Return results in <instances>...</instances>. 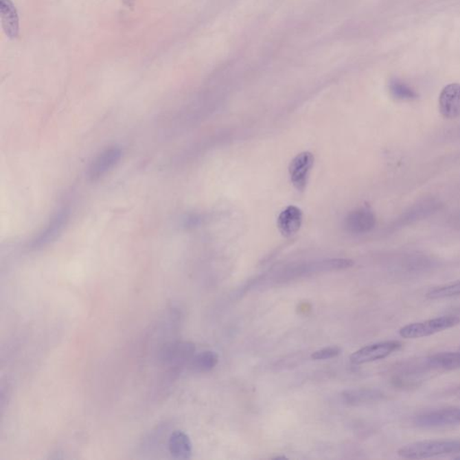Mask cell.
I'll use <instances>...</instances> for the list:
<instances>
[{"mask_svg": "<svg viewBox=\"0 0 460 460\" xmlns=\"http://www.w3.org/2000/svg\"><path fill=\"white\" fill-rule=\"evenodd\" d=\"M404 459H428L433 457L460 453V441H424L406 445L398 451Z\"/></svg>", "mask_w": 460, "mask_h": 460, "instance_id": "1", "label": "cell"}, {"mask_svg": "<svg viewBox=\"0 0 460 460\" xmlns=\"http://www.w3.org/2000/svg\"><path fill=\"white\" fill-rule=\"evenodd\" d=\"M459 323L460 319L457 316L439 317L426 321L407 325L400 329V334L403 338L406 339L421 338L456 327Z\"/></svg>", "mask_w": 460, "mask_h": 460, "instance_id": "2", "label": "cell"}, {"mask_svg": "<svg viewBox=\"0 0 460 460\" xmlns=\"http://www.w3.org/2000/svg\"><path fill=\"white\" fill-rule=\"evenodd\" d=\"M195 345L191 342H168L159 351V360L174 371H179L185 364H189L194 356Z\"/></svg>", "mask_w": 460, "mask_h": 460, "instance_id": "3", "label": "cell"}, {"mask_svg": "<svg viewBox=\"0 0 460 460\" xmlns=\"http://www.w3.org/2000/svg\"><path fill=\"white\" fill-rule=\"evenodd\" d=\"M401 347L402 343L398 341H387V342L373 343V345L365 346L354 352L350 357L351 363L360 365V364L385 359L393 352L400 350Z\"/></svg>", "mask_w": 460, "mask_h": 460, "instance_id": "4", "label": "cell"}, {"mask_svg": "<svg viewBox=\"0 0 460 460\" xmlns=\"http://www.w3.org/2000/svg\"><path fill=\"white\" fill-rule=\"evenodd\" d=\"M122 156V148L117 146H113L102 151L90 164L87 173V179L92 182L97 181L118 164Z\"/></svg>", "mask_w": 460, "mask_h": 460, "instance_id": "5", "label": "cell"}, {"mask_svg": "<svg viewBox=\"0 0 460 460\" xmlns=\"http://www.w3.org/2000/svg\"><path fill=\"white\" fill-rule=\"evenodd\" d=\"M69 218V209L62 208L59 209L51 218L46 228L40 233L37 237L34 238L29 247L31 249H40L43 246H47L49 243L54 242L58 235L62 232L64 227L68 223Z\"/></svg>", "mask_w": 460, "mask_h": 460, "instance_id": "6", "label": "cell"}, {"mask_svg": "<svg viewBox=\"0 0 460 460\" xmlns=\"http://www.w3.org/2000/svg\"><path fill=\"white\" fill-rule=\"evenodd\" d=\"M314 165V156L310 152L299 154L291 161L289 172L291 182L298 191H304Z\"/></svg>", "mask_w": 460, "mask_h": 460, "instance_id": "7", "label": "cell"}, {"mask_svg": "<svg viewBox=\"0 0 460 460\" xmlns=\"http://www.w3.org/2000/svg\"><path fill=\"white\" fill-rule=\"evenodd\" d=\"M415 424L424 428L452 426L460 424V409H448L423 413L415 418Z\"/></svg>", "mask_w": 460, "mask_h": 460, "instance_id": "8", "label": "cell"}, {"mask_svg": "<svg viewBox=\"0 0 460 460\" xmlns=\"http://www.w3.org/2000/svg\"><path fill=\"white\" fill-rule=\"evenodd\" d=\"M439 107L444 118L451 120L460 117V84H450L442 89Z\"/></svg>", "mask_w": 460, "mask_h": 460, "instance_id": "9", "label": "cell"}, {"mask_svg": "<svg viewBox=\"0 0 460 460\" xmlns=\"http://www.w3.org/2000/svg\"><path fill=\"white\" fill-rule=\"evenodd\" d=\"M375 224L376 217L373 212L368 209H359L348 215L345 225L349 231L362 234L371 231Z\"/></svg>", "mask_w": 460, "mask_h": 460, "instance_id": "10", "label": "cell"}, {"mask_svg": "<svg viewBox=\"0 0 460 460\" xmlns=\"http://www.w3.org/2000/svg\"><path fill=\"white\" fill-rule=\"evenodd\" d=\"M0 16L5 36L16 39L19 34V19L16 8L11 0H0Z\"/></svg>", "mask_w": 460, "mask_h": 460, "instance_id": "11", "label": "cell"}, {"mask_svg": "<svg viewBox=\"0 0 460 460\" xmlns=\"http://www.w3.org/2000/svg\"><path fill=\"white\" fill-rule=\"evenodd\" d=\"M302 211L296 206L287 207L278 218V228L284 237L295 235L301 229Z\"/></svg>", "mask_w": 460, "mask_h": 460, "instance_id": "12", "label": "cell"}, {"mask_svg": "<svg viewBox=\"0 0 460 460\" xmlns=\"http://www.w3.org/2000/svg\"><path fill=\"white\" fill-rule=\"evenodd\" d=\"M168 450L174 459H189L193 453V445L185 433L176 430L168 439Z\"/></svg>", "mask_w": 460, "mask_h": 460, "instance_id": "13", "label": "cell"}, {"mask_svg": "<svg viewBox=\"0 0 460 460\" xmlns=\"http://www.w3.org/2000/svg\"><path fill=\"white\" fill-rule=\"evenodd\" d=\"M218 363V356L216 352L205 351L192 358L189 363V368L194 373H205L214 369Z\"/></svg>", "mask_w": 460, "mask_h": 460, "instance_id": "14", "label": "cell"}, {"mask_svg": "<svg viewBox=\"0 0 460 460\" xmlns=\"http://www.w3.org/2000/svg\"><path fill=\"white\" fill-rule=\"evenodd\" d=\"M428 365L435 369H460V352H441L428 358Z\"/></svg>", "mask_w": 460, "mask_h": 460, "instance_id": "15", "label": "cell"}, {"mask_svg": "<svg viewBox=\"0 0 460 460\" xmlns=\"http://www.w3.org/2000/svg\"><path fill=\"white\" fill-rule=\"evenodd\" d=\"M381 393L377 390H348L343 393V401L349 404H359L378 400Z\"/></svg>", "mask_w": 460, "mask_h": 460, "instance_id": "16", "label": "cell"}, {"mask_svg": "<svg viewBox=\"0 0 460 460\" xmlns=\"http://www.w3.org/2000/svg\"><path fill=\"white\" fill-rule=\"evenodd\" d=\"M389 91L391 93L392 97L397 100L411 101L415 100L418 97L417 93L411 87L398 80V78H393L390 80Z\"/></svg>", "mask_w": 460, "mask_h": 460, "instance_id": "17", "label": "cell"}, {"mask_svg": "<svg viewBox=\"0 0 460 460\" xmlns=\"http://www.w3.org/2000/svg\"><path fill=\"white\" fill-rule=\"evenodd\" d=\"M460 295V279L451 284L441 285L428 291L426 297L430 299H441Z\"/></svg>", "mask_w": 460, "mask_h": 460, "instance_id": "18", "label": "cell"}, {"mask_svg": "<svg viewBox=\"0 0 460 460\" xmlns=\"http://www.w3.org/2000/svg\"><path fill=\"white\" fill-rule=\"evenodd\" d=\"M341 354V349L337 346H332V347H327L321 349V350L316 351L311 355V358L315 360H328L338 356Z\"/></svg>", "mask_w": 460, "mask_h": 460, "instance_id": "19", "label": "cell"}, {"mask_svg": "<svg viewBox=\"0 0 460 460\" xmlns=\"http://www.w3.org/2000/svg\"><path fill=\"white\" fill-rule=\"evenodd\" d=\"M457 459H460V457H458V458H456Z\"/></svg>", "mask_w": 460, "mask_h": 460, "instance_id": "20", "label": "cell"}]
</instances>
